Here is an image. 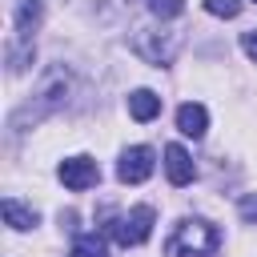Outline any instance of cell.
Returning <instances> with one entry per match:
<instances>
[{"mask_svg":"<svg viewBox=\"0 0 257 257\" xmlns=\"http://www.w3.org/2000/svg\"><path fill=\"white\" fill-rule=\"evenodd\" d=\"M217 249H221V229L213 221H205V217L177 221V229L165 241V253L169 257H213Z\"/></svg>","mask_w":257,"mask_h":257,"instance_id":"1","label":"cell"},{"mask_svg":"<svg viewBox=\"0 0 257 257\" xmlns=\"http://www.w3.org/2000/svg\"><path fill=\"white\" fill-rule=\"evenodd\" d=\"M133 52H137L141 60L165 68V64H173L177 52H181V32H173V28H161V32H157V28H137Z\"/></svg>","mask_w":257,"mask_h":257,"instance_id":"2","label":"cell"},{"mask_svg":"<svg viewBox=\"0 0 257 257\" xmlns=\"http://www.w3.org/2000/svg\"><path fill=\"white\" fill-rule=\"evenodd\" d=\"M153 221H157V213L149 209V205H137V209H128V213H120V217H108L104 221V233L116 241V245H141V241H149V233H153Z\"/></svg>","mask_w":257,"mask_h":257,"instance_id":"3","label":"cell"},{"mask_svg":"<svg viewBox=\"0 0 257 257\" xmlns=\"http://www.w3.org/2000/svg\"><path fill=\"white\" fill-rule=\"evenodd\" d=\"M64 100H68V72L64 68H48L44 80H40V92H36V108H28V112L44 116V112L64 108Z\"/></svg>","mask_w":257,"mask_h":257,"instance_id":"4","label":"cell"},{"mask_svg":"<svg viewBox=\"0 0 257 257\" xmlns=\"http://www.w3.org/2000/svg\"><path fill=\"white\" fill-rule=\"evenodd\" d=\"M157 153L149 149V145H133V149H124L120 153V161H116V177L124 181V185H141V181H149L153 177V161Z\"/></svg>","mask_w":257,"mask_h":257,"instance_id":"5","label":"cell"},{"mask_svg":"<svg viewBox=\"0 0 257 257\" xmlns=\"http://www.w3.org/2000/svg\"><path fill=\"white\" fill-rule=\"evenodd\" d=\"M56 177L72 189V193H84V189H92L96 181H100V169H96V161L92 157H64L60 161V169H56Z\"/></svg>","mask_w":257,"mask_h":257,"instance_id":"6","label":"cell"},{"mask_svg":"<svg viewBox=\"0 0 257 257\" xmlns=\"http://www.w3.org/2000/svg\"><path fill=\"white\" fill-rule=\"evenodd\" d=\"M40 16H44V0H16L12 24H16V40L20 44H32V32L40 28Z\"/></svg>","mask_w":257,"mask_h":257,"instance_id":"7","label":"cell"},{"mask_svg":"<svg viewBox=\"0 0 257 257\" xmlns=\"http://www.w3.org/2000/svg\"><path fill=\"white\" fill-rule=\"evenodd\" d=\"M165 173H169V181L181 189V185H189V181H193V173H197V169H193V157H189L181 145H169V149H165Z\"/></svg>","mask_w":257,"mask_h":257,"instance_id":"8","label":"cell"},{"mask_svg":"<svg viewBox=\"0 0 257 257\" xmlns=\"http://www.w3.org/2000/svg\"><path fill=\"white\" fill-rule=\"evenodd\" d=\"M177 128L185 133V137H205V128H209V112H205V104H193V100H185L181 108H177Z\"/></svg>","mask_w":257,"mask_h":257,"instance_id":"9","label":"cell"},{"mask_svg":"<svg viewBox=\"0 0 257 257\" xmlns=\"http://www.w3.org/2000/svg\"><path fill=\"white\" fill-rule=\"evenodd\" d=\"M0 213H4V225H8V229H16V233H24V229H36V221H40V217H36L28 205H20L16 197H4Z\"/></svg>","mask_w":257,"mask_h":257,"instance_id":"10","label":"cell"},{"mask_svg":"<svg viewBox=\"0 0 257 257\" xmlns=\"http://www.w3.org/2000/svg\"><path fill=\"white\" fill-rule=\"evenodd\" d=\"M157 112H161V96H157L153 88L128 92V116H133V120H153Z\"/></svg>","mask_w":257,"mask_h":257,"instance_id":"11","label":"cell"},{"mask_svg":"<svg viewBox=\"0 0 257 257\" xmlns=\"http://www.w3.org/2000/svg\"><path fill=\"white\" fill-rule=\"evenodd\" d=\"M68 257H108V249H104V241H100L96 233H80V237L72 241Z\"/></svg>","mask_w":257,"mask_h":257,"instance_id":"12","label":"cell"},{"mask_svg":"<svg viewBox=\"0 0 257 257\" xmlns=\"http://www.w3.org/2000/svg\"><path fill=\"white\" fill-rule=\"evenodd\" d=\"M145 8L157 16V20H173L185 12V0H145Z\"/></svg>","mask_w":257,"mask_h":257,"instance_id":"13","label":"cell"},{"mask_svg":"<svg viewBox=\"0 0 257 257\" xmlns=\"http://www.w3.org/2000/svg\"><path fill=\"white\" fill-rule=\"evenodd\" d=\"M205 12H213L221 20H233V16H241V0H205Z\"/></svg>","mask_w":257,"mask_h":257,"instance_id":"14","label":"cell"},{"mask_svg":"<svg viewBox=\"0 0 257 257\" xmlns=\"http://www.w3.org/2000/svg\"><path fill=\"white\" fill-rule=\"evenodd\" d=\"M237 209H241V217H245V221H257V193L241 197V201H237Z\"/></svg>","mask_w":257,"mask_h":257,"instance_id":"15","label":"cell"},{"mask_svg":"<svg viewBox=\"0 0 257 257\" xmlns=\"http://www.w3.org/2000/svg\"><path fill=\"white\" fill-rule=\"evenodd\" d=\"M241 48H245V56L257 64V28H249V32H241Z\"/></svg>","mask_w":257,"mask_h":257,"instance_id":"16","label":"cell"}]
</instances>
